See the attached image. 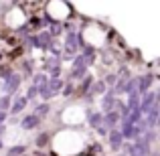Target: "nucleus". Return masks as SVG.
Returning <instances> with one entry per match:
<instances>
[{
	"label": "nucleus",
	"instance_id": "f257e3e1",
	"mask_svg": "<svg viewBox=\"0 0 160 156\" xmlns=\"http://www.w3.org/2000/svg\"><path fill=\"white\" fill-rule=\"evenodd\" d=\"M130 154L132 156H148L150 154V142L146 140L144 136L138 138V140L134 142V146L130 148Z\"/></svg>",
	"mask_w": 160,
	"mask_h": 156
},
{
	"label": "nucleus",
	"instance_id": "f03ea898",
	"mask_svg": "<svg viewBox=\"0 0 160 156\" xmlns=\"http://www.w3.org/2000/svg\"><path fill=\"white\" fill-rule=\"evenodd\" d=\"M18 85H20V75H16V73H10L6 79H4V93L10 98V95H14L16 93V89H18Z\"/></svg>",
	"mask_w": 160,
	"mask_h": 156
},
{
	"label": "nucleus",
	"instance_id": "7ed1b4c3",
	"mask_svg": "<svg viewBox=\"0 0 160 156\" xmlns=\"http://www.w3.org/2000/svg\"><path fill=\"white\" fill-rule=\"evenodd\" d=\"M154 103H156V93L148 91V93L140 95V105H138V108H140V113H148Z\"/></svg>",
	"mask_w": 160,
	"mask_h": 156
},
{
	"label": "nucleus",
	"instance_id": "20e7f679",
	"mask_svg": "<svg viewBox=\"0 0 160 156\" xmlns=\"http://www.w3.org/2000/svg\"><path fill=\"white\" fill-rule=\"evenodd\" d=\"M81 39H79V35L77 33H69V37H67V45H65V51L69 53V55H73V53H77V47H81Z\"/></svg>",
	"mask_w": 160,
	"mask_h": 156
},
{
	"label": "nucleus",
	"instance_id": "39448f33",
	"mask_svg": "<svg viewBox=\"0 0 160 156\" xmlns=\"http://www.w3.org/2000/svg\"><path fill=\"white\" fill-rule=\"evenodd\" d=\"M102 108H103V112H113L116 109V93H113V89L109 87V89L106 91V95H103V103H102Z\"/></svg>",
	"mask_w": 160,
	"mask_h": 156
},
{
	"label": "nucleus",
	"instance_id": "423d86ee",
	"mask_svg": "<svg viewBox=\"0 0 160 156\" xmlns=\"http://www.w3.org/2000/svg\"><path fill=\"white\" fill-rule=\"evenodd\" d=\"M152 81H154V75H144V77H140V79H138V87H136V89H138V93H140V95H144V93H148V91H150V85H152Z\"/></svg>",
	"mask_w": 160,
	"mask_h": 156
},
{
	"label": "nucleus",
	"instance_id": "0eeeda50",
	"mask_svg": "<svg viewBox=\"0 0 160 156\" xmlns=\"http://www.w3.org/2000/svg\"><path fill=\"white\" fill-rule=\"evenodd\" d=\"M118 120H120V113L113 109V112H108V113H103V120H102V124H103V128L106 130H112L113 126L118 124Z\"/></svg>",
	"mask_w": 160,
	"mask_h": 156
},
{
	"label": "nucleus",
	"instance_id": "6e6552de",
	"mask_svg": "<svg viewBox=\"0 0 160 156\" xmlns=\"http://www.w3.org/2000/svg\"><path fill=\"white\" fill-rule=\"evenodd\" d=\"M37 126H39V118H37L35 113H31V116H24L22 122H20V128H22V130H35Z\"/></svg>",
	"mask_w": 160,
	"mask_h": 156
},
{
	"label": "nucleus",
	"instance_id": "1a4fd4ad",
	"mask_svg": "<svg viewBox=\"0 0 160 156\" xmlns=\"http://www.w3.org/2000/svg\"><path fill=\"white\" fill-rule=\"evenodd\" d=\"M134 126H136V124H134V122H130V120H122V138H128V140H130V138H134Z\"/></svg>",
	"mask_w": 160,
	"mask_h": 156
},
{
	"label": "nucleus",
	"instance_id": "9d476101",
	"mask_svg": "<svg viewBox=\"0 0 160 156\" xmlns=\"http://www.w3.org/2000/svg\"><path fill=\"white\" fill-rule=\"evenodd\" d=\"M35 41H37V47H41V49H49L53 45L51 43V35H49V33H41V35H37Z\"/></svg>",
	"mask_w": 160,
	"mask_h": 156
},
{
	"label": "nucleus",
	"instance_id": "9b49d317",
	"mask_svg": "<svg viewBox=\"0 0 160 156\" xmlns=\"http://www.w3.org/2000/svg\"><path fill=\"white\" fill-rule=\"evenodd\" d=\"M122 134L120 132H116V130H112L109 132V146H112V150H120L122 148Z\"/></svg>",
	"mask_w": 160,
	"mask_h": 156
},
{
	"label": "nucleus",
	"instance_id": "f8f14e48",
	"mask_svg": "<svg viewBox=\"0 0 160 156\" xmlns=\"http://www.w3.org/2000/svg\"><path fill=\"white\" fill-rule=\"evenodd\" d=\"M37 91H39V95H41V98L45 99V102H47V99H51L53 95H55L53 91L49 89V85H47V83H43V85H39V87H37Z\"/></svg>",
	"mask_w": 160,
	"mask_h": 156
},
{
	"label": "nucleus",
	"instance_id": "ddd939ff",
	"mask_svg": "<svg viewBox=\"0 0 160 156\" xmlns=\"http://www.w3.org/2000/svg\"><path fill=\"white\" fill-rule=\"evenodd\" d=\"M47 85H49V89H51L53 93H57V91L63 87V81L59 77H53V79H49V81H47Z\"/></svg>",
	"mask_w": 160,
	"mask_h": 156
},
{
	"label": "nucleus",
	"instance_id": "4468645a",
	"mask_svg": "<svg viewBox=\"0 0 160 156\" xmlns=\"http://www.w3.org/2000/svg\"><path fill=\"white\" fill-rule=\"evenodd\" d=\"M138 87V79H128V81H126V85H124V93H134V91H138L136 89Z\"/></svg>",
	"mask_w": 160,
	"mask_h": 156
},
{
	"label": "nucleus",
	"instance_id": "2eb2a0df",
	"mask_svg": "<svg viewBox=\"0 0 160 156\" xmlns=\"http://www.w3.org/2000/svg\"><path fill=\"white\" fill-rule=\"evenodd\" d=\"M49 109H51V105H49L47 102H43V103H39V105H37V112H35V116H37V118H41V116H47V113H49Z\"/></svg>",
	"mask_w": 160,
	"mask_h": 156
},
{
	"label": "nucleus",
	"instance_id": "dca6fc26",
	"mask_svg": "<svg viewBox=\"0 0 160 156\" xmlns=\"http://www.w3.org/2000/svg\"><path fill=\"white\" fill-rule=\"evenodd\" d=\"M102 120H103L102 113H89V126H93V128H99Z\"/></svg>",
	"mask_w": 160,
	"mask_h": 156
},
{
	"label": "nucleus",
	"instance_id": "f3484780",
	"mask_svg": "<svg viewBox=\"0 0 160 156\" xmlns=\"http://www.w3.org/2000/svg\"><path fill=\"white\" fill-rule=\"evenodd\" d=\"M24 105H27V98H20V99H16L14 105H12V113H18V112H22L24 109Z\"/></svg>",
	"mask_w": 160,
	"mask_h": 156
},
{
	"label": "nucleus",
	"instance_id": "a211bd4d",
	"mask_svg": "<svg viewBox=\"0 0 160 156\" xmlns=\"http://www.w3.org/2000/svg\"><path fill=\"white\" fill-rule=\"evenodd\" d=\"M91 91H93L95 95H102V93H106V83H103V81H98V83H93Z\"/></svg>",
	"mask_w": 160,
	"mask_h": 156
},
{
	"label": "nucleus",
	"instance_id": "6ab92c4d",
	"mask_svg": "<svg viewBox=\"0 0 160 156\" xmlns=\"http://www.w3.org/2000/svg\"><path fill=\"white\" fill-rule=\"evenodd\" d=\"M24 146H12L10 150H8V156H18V154H24Z\"/></svg>",
	"mask_w": 160,
	"mask_h": 156
},
{
	"label": "nucleus",
	"instance_id": "aec40b11",
	"mask_svg": "<svg viewBox=\"0 0 160 156\" xmlns=\"http://www.w3.org/2000/svg\"><path fill=\"white\" fill-rule=\"evenodd\" d=\"M49 81V77L45 73H39V75H35V85L39 87V85H43V83H47Z\"/></svg>",
	"mask_w": 160,
	"mask_h": 156
},
{
	"label": "nucleus",
	"instance_id": "412c9836",
	"mask_svg": "<svg viewBox=\"0 0 160 156\" xmlns=\"http://www.w3.org/2000/svg\"><path fill=\"white\" fill-rule=\"evenodd\" d=\"M6 108H10V98L4 95V98H0V112H6Z\"/></svg>",
	"mask_w": 160,
	"mask_h": 156
},
{
	"label": "nucleus",
	"instance_id": "4be33fe9",
	"mask_svg": "<svg viewBox=\"0 0 160 156\" xmlns=\"http://www.w3.org/2000/svg\"><path fill=\"white\" fill-rule=\"evenodd\" d=\"M37 95H39V91H37V85H31V87H28V91H27V95H24V98H27V102H28V99L37 98Z\"/></svg>",
	"mask_w": 160,
	"mask_h": 156
},
{
	"label": "nucleus",
	"instance_id": "5701e85b",
	"mask_svg": "<svg viewBox=\"0 0 160 156\" xmlns=\"http://www.w3.org/2000/svg\"><path fill=\"white\" fill-rule=\"evenodd\" d=\"M116 81H118V77L113 73H109L106 79H103V83H106V85H116Z\"/></svg>",
	"mask_w": 160,
	"mask_h": 156
},
{
	"label": "nucleus",
	"instance_id": "b1692460",
	"mask_svg": "<svg viewBox=\"0 0 160 156\" xmlns=\"http://www.w3.org/2000/svg\"><path fill=\"white\" fill-rule=\"evenodd\" d=\"M47 144V136H45V134H41L39 138H37V146H45Z\"/></svg>",
	"mask_w": 160,
	"mask_h": 156
},
{
	"label": "nucleus",
	"instance_id": "393cba45",
	"mask_svg": "<svg viewBox=\"0 0 160 156\" xmlns=\"http://www.w3.org/2000/svg\"><path fill=\"white\" fill-rule=\"evenodd\" d=\"M89 85H91V77H87V79H85V81H83V85H81V89H83V91H87V89H89Z\"/></svg>",
	"mask_w": 160,
	"mask_h": 156
},
{
	"label": "nucleus",
	"instance_id": "a878e982",
	"mask_svg": "<svg viewBox=\"0 0 160 156\" xmlns=\"http://www.w3.org/2000/svg\"><path fill=\"white\" fill-rule=\"evenodd\" d=\"M59 31H61V27H57V24H55V27L51 28V33H49V35H59Z\"/></svg>",
	"mask_w": 160,
	"mask_h": 156
},
{
	"label": "nucleus",
	"instance_id": "bb28decb",
	"mask_svg": "<svg viewBox=\"0 0 160 156\" xmlns=\"http://www.w3.org/2000/svg\"><path fill=\"white\" fill-rule=\"evenodd\" d=\"M71 93H73V87L67 85V87H65V91H63V95H71Z\"/></svg>",
	"mask_w": 160,
	"mask_h": 156
},
{
	"label": "nucleus",
	"instance_id": "cd10ccee",
	"mask_svg": "<svg viewBox=\"0 0 160 156\" xmlns=\"http://www.w3.org/2000/svg\"><path fill=\"white\" fill-rule=\"evenodd\" d=\"M4 120H6V112H0V126H4Z\"/></svg>",
	"mask_w": 160,
	"mask_h": 156
},
{
	"label": "nucleus",
	"instance_id": "c85d7f7f",
	"mask_svg": "<svg viewBox=\"0 0 160 156\" xmlns=\"http://www.w3.org/2000/svg\"><path fill=\"white\" fill-rule=\"evenodd\" d=\"M98 132H99V134H108V130L103 128V126H99V128H98Z\"/></svg>",
	"mask_w": 160,
	"mask_h": 156
},
{
	"label": "nucleus",
	"instance_id": "c756f323",
	"mask_svg": "<svg viewBox=\"0 0 160 156\" xmlns=\"http://www.w3.org/2000/svg\"><path fill=\"white\" fill-rule=\"evenodd\" d=\"M156 124H158V126H160V112H158V122H156Z\"/></svg>",
	"mask_w": 160,
	"mask_h": 156
},
{
	"label": "nucleus",
	"instance_id": "7c9ffc66",
	"mask_svg": "<svg viewBox=\"0 0 160 156\" xmlns=\"http://www.w3.org/2000/svg\"><path fill=\"white\" fill-rule=\"evenodd\" d=\"M0 148H2V140H0Z\"/></svg>",
	"mask_w": 160,
	"mask_h": 156
},
{
	"label": "nucleus",
	"instance_id": "2f4dec72",
	"mask_svg": "<svg viewBox=\"0 0 160 156\" xmlns=\"http://www.w3.org/2000/svg\"><path fill=\"white\" fill-rule=\"evenodd\" d=\"M152 156H160V154H152Z\"/></svg>",
	"mask_w": 160,
	"mask_h": 156
}]
</instances>
